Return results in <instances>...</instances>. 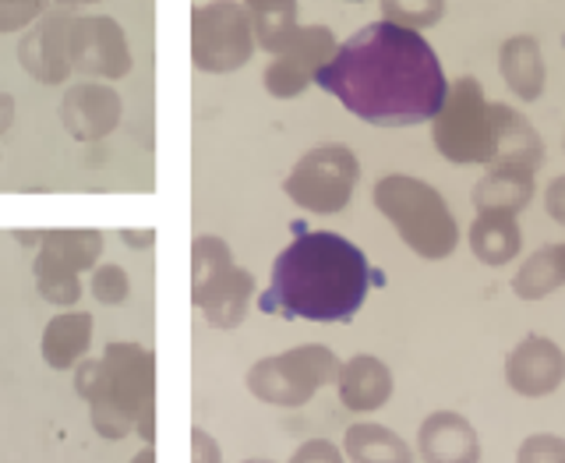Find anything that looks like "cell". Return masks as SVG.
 Wrapping results in <instances>:
<instances>
[{
  "label": "cell",
  "mask_w": 565,
  "mask_h": 463,
  "mask_svg": "<svg viewBox=\"0 0 565 463\" xmlns=\"http://www.w3.org/2000/svg\"><path fill=\"white\" fill-rule=\"evenodd\" d=\"M343 453L350 463H414L411 446L385 424H350L343 439Z\"/></svg>",
  "instance_id": "cell-22"
},
{
  "label": "cell",
  "mask_w": 565,
  "mask_h": 463,
  "mask_svg": "<svg viewBox=\"0 0 565 463\" xmlns=\"http://www.w3.org/2000/svg\"><path fill=\"white\" fill-rule=\"evenodd\" d=\"M424 463H481V439L473 424L456 411H435L417 432Z\"/></svg>",
  "instance_id": "cell-15"
},
{
  "label": "cell",
  "mask_w": 565,
  "mask_h": 463,
  "mask_svg": "<svg viewBox=\"0 0 565 463\" xmlns=\"http://www.w3.org/2000/svg\"><path fill=\"white\" fill-rule=\"evenodd\" d=\"M71 25H75V14L57 8L46 11L40 22H35L22 43H18V61L29 71L35 82L43 85H61L71 71Z\"/></svg>",
  "instance_id": "cell-12"
},
{
  "label": "cell",
  "mask_w": 565,
  "mask_h": 463,
  "mask_svg": "<svg viewBox=\"0 0 565 463\" xmlns=\"http://www.w3.org/2000/svg\"><path fill=\"white\" fill-rule=\"evenodd\" d=\"M252 11L255 43L269 53H282L297 35V0H244Z\"/></svg>",
  "instance_id": "cell-23"
},
{
  "label": "cell",
  "mask_w": 565,
  "mask_h": 463,
  "mask_svg": "<svg viewBox=\"0 0 565 463\" xmlns=\"http://www.w3.org/2000/svg\"><path fill=\"white\" fill-rule=\"evenodd\" d=\"M340 358L322 344H305L294 350L262 358L247 371L252 397L273 407H305L322 386L340 379Z\"/></svg>",
  "instance_id": "cell-7"
},
{
  "label": "cell",
  "mask_w": 565,
  "mask_h": 463,
  "mask_svg": "<svg viewBox=\"0 0 565 463\" xmlns=\"http://www.w3.org/2000/svg\"><path fill=\"white\" fill-rule=\"evenodd\" d=\"M75 389L103 439H156V358L138 344H110L103 358L78 361Z\"/></svg>",
  "instance_id": "cell-3"
},
{
  "label": "cell",
  "mask_w": 565,
  "mask_h": 463,
  "mask_svg": "<svg viewBox=\"0 0 565 463\" xmlns=\"http://www.w3.org/2000/svg\"><path fill=\"white\" fill-rule=\"evenodd\" d=\"M315 82L353 117L379 128H414L435 120L449 96L438 53L417 29L371 22L335 46Z\"/></svg>",
  "instance_id": "cell-1"
},
{
  "label": "cell",
  "mask_w": 565,
  "mask_h": 463,
  "mask_svg": "<svg viewBox=\"0 0 565 463\" xmlns=\"http://www.w3.org/2000/svg\"><path fill=\"white\" fill-rule=\"evenodd\" d=\"M544 209H547V217H552L555 223L565 227V177H555V181L547 185V191H544Z\"/></svg>",
  "instance_id": "cell-33"
},
{
  "label": "cell",
  "mask_w": 565,
  "mask_h": 463,
  "mask_svg": "<svg viewBox=\"0 0 565 463\" xmlns=\"http://www.w3.org/2000/svg\"><path fill=\"white\" fill-rule=\"evenodd\" d=\"M290 463H347V460L329 439H308L305 446L290 456Z\"/></svg>",
  "instance_id": "cell-31"
},
{
  "label": "cell",
  "mask_w": 565,
  "mask_h": 463,
  "mask_svg": "<svg viewBox=\"0 0 565 463\" xmlns=\"http://www.w3.org/2000/svg\"><path fill=\"white\" fill-rule=\"evenodd\" d=\"M120 241L131 244V248H152L156 244V234H152V230H124Z\"/></svg>",
  "instance_id": "cell-34"
},
{
  "label": "cell",
  "mask_w": 565,
  "mask_h": 463,
  "mask_svg": "<svg viewBox=\"0 0 565 463\" xmlns=\"http://www.w3.org/2000/svg\"><path fill=\"white\" fill-rule=\"evenodd\" d=\"M516 463H565V439L530 435L516 453Z\"/></svg>",
  "instance_id": "cell-30"
},
{
  "label": "cell",
  "mask_w": 565,
  "mask_h": 463,
  "mask_svg": "<svg viewBox=\"0 0 565 463\" xmlns=\"http://www.w3.org/2000/svg\"><path fill=\"white\" fill-rule=\"evenodd\" d=\"M505 382L512 393L541 400L565 382V354L547 336H526L505 358Z\"/></svg>",
  "instance_id": "cell-13"
},
{
  "label": "cell",
  "mask_w": 565,
  "mask_h": 463,
  "mask_svg": "<svg viewBox=\"0 0 565 463\" xmlns=\"http://www.w3.org/2000/svg\"><path fill=\"white\" fill-rule=\"evenodd\" d=\"M353 4H358V0H353Z\"/></svg>",
  "instance_id": "cell-40"
},
{
  "label": "cell",
  "mask_w": 565,
  "mask_h": 463,
  "mask_svg": "<svg viewBox=\"0 0 565 463\" xmlns=\"http://www.w3.org/2000/svg\"><path fill=\"white\" fill-rule=\"evenodd\" d=\"M562 283H565L562 244H547L520 265V273L512 276V291H516V297H523V301H541L552 291H558Z\"/></svg>",
  "instance_id": "cell-24"
},
{
  "label": "cell",
  "mask_w": 565,
  "mask_h": 463,
  "mask_svg": "<svg viewBox=\"0 0 565 463\" xmlns=\"http://www.w3.org/2000/svg\"><path fill=\"white\" fill-rule=\"evenodd\" d=\"M562 255H565V244H562Z\"/></svg>",
  "instance_id": "cell-39"
},
{
  "label": "cell",
  "mask_w": 565,
  "mask_h": 463,
  "mask_svg": "<svg viewBox=\"0 0 565 463\" xmlns=\"http://www.w3.org/2000/svg\"><path fill=\"white\" fill-rule=\"evenodd\" d=\"M57 8H64V11H75V8H85V4H96V0H53Z\"/></svg>",
  "instance_id": "cell-36"
},
{
  "label": "cell",
  "mask_w": 565,
  "mask_h": 463,
  "mask_svg": "<svg viewBox=\"0 0 565 463\" xmlns=\"http://www.w3.org/2000/svg\"><path fill=\"white\" fill-rule=\"evenodd\" d=\"M88 344H93V315L64 312L57 318H50L43 329V361L53 371H67L85 358Z\"/></svg>",
  "instance_id": "cell-19"
},
{
  "label": "cell",
  "mask_w": 565,
  "mask_h": 463,
  "mask_svg": "<svg viewBox=\"0 0 565 463\" xmlns=\"http://www.w3.org/2000/svg\"><path fill=\"white\" fill-rule=\"evenodd\" d=\"M255 53L252 11L234 0L202 4L191 14V61L205 75H230Z\"/></svg>",
  "instance_id": "cell-9"
},
{
  "label": "cell",
  "mask_w": 565,
  "mask_h": 463,
  "mask_svg": "<svg viewBox=\"0 0 565 463\" xmlns=\"http://www.w3.org/2000/svg\"><path fill=\"white\" fill-rule=\"evenodd\" d=\"M244 463H273V460H244Z\"/></svg>",
  "instance_id": "cell-38"
},
{
  "label": "cell",
  "mask_w": 565,
  "mask_h": 463,
  "mask_svg": "<svg viewBox=\"0 0 565 463\" xmlns=\"http://www.w3.org/2000/svg\"><path fill=\"white\" fill-rule=\"evenodd\" d=\"M520 248L523 234L516 217H509V212H477L470 227V252L484 265H505L520 255Z\"/></svg>",
  "instance_id": "cell-21"
},
{
  "label": "cell",
  "mask_w": 565,
  "mask_h": 463,
  "mask_svg": "<svg viewBox=\"0 0 565 463\" xmlns=\"http://www.w3.org/2000/svg\"><path fill=\"white\" fill-rule=\"evenodd\" d=\"M385 22L403 29H431L446 14V0H382Z\"/></svg>",
  "instance_id": "cell-27"
},
{
  "label": "cell",
  "mask_w": 565,
  "mask_h": 463,
  "mask_svg": "<svg viewBox=\"0 0 565 463\" xmlns=\"http://www.w3.org/2000/svg\"><path fill=\"white\" fill-rule=\"evenodd\" d=\"M11 120H14V99L8 93H0V135L11 128Z\"/></svg>",
  "instance_id": "cell-35"
},
{
  "label": "cell",
  "mask_w": 565,
  "mask_h": 463,
  "mask_svg": "<svg viewBox=\"0 0 565 463\" xmlns=\"http://www.w3.org/2000/svg\"><path fill=\"white\" fill-rule=\"evenodd\" d=\"M120 114H124L120 96L103 82H78L61 99V120L67 135L78 141L106 138L120 124Z\"/></svg>",
  "instance_id": "cell-14"
},
{
  "label": "cell",
  "mask_w": 565,
  "mask_h": 463,
  "mask_svg": "<svg viewBox=\"0 0 565 463\" xmlns=\"http://www.w3.org/2000/svg\"><path fill=\"white\" fill-rule=\"evenodd\" d=\"M88 287H93V297L99 301V305H124L128 294H131V280H128V273L120 270V265L106 262V265H96V270H93Z\"/></svg>",
  "instance_id": "cell-28"
},
{
  "label": "cell",
  "mask_w": 565,
  "mask_h": 463,
  "mask_svg": "<svg viewBox=\"0 0 565 463\" xmlns=\"http://www.w3.org/2000/svg\"><path fill=\"white\" fill-rule=\"evenodd\" d=\"M40 248H50L57 259L85 273L96 270V262L103 255V234L99 230H46V234H40Z\"/></svg>",
  "instance_id": "cell-26"
},
{
  "label": "cell",
  "mask_w": 565,
  "mask_h": 463,
  "mask_svg": "<svg viewBox=\"0 0 565 463\" xmlns=\"http://www.w3.org/2000/svg\"><path fill=\"white\" fill-rule=\"evenodd\" d=\"M255 276L234 265L223 238H194L191 244V301L212 329H237L247 318Z\"/></svg>",
  "instance_id": "cell-5"
},
{
  "label": "cell",
  "mask_w": 565,
  "mask_h": 463,
  "mask_svg": "<svg viewBox=\"0 0 565 463\" xmlns=\"http://www.w3.org/2000/svg\"><path fill=\"white\" fill-rule=\"evenodd\" d=\"M361 181V164L343 141H322L297 159L294 170L282 181V191L290 194L294 206H305L308 212H343L350 206V194Z\"/></svg>",
  "instance_id": "cell-8"
},
{
  "label": "cell",
  "mask_w": 565,
  "mask_h": 463,
  "mask_svg": "<svg viewBox=\"0 0 565 463\" xmlns=\"http://www.w3.org/2000/svg\"><path fill=\"white\" fill-rule=\"evenodd\" d=\"M131 463H156V450H152V446H141V450L135 453Z\"/></svg>",
  "instance_id": "cell-37"
},
{
  "label": "cell",
  "mask_w": 565,
  "mask_h": 463,
  "mask_svg": "<svg viewBox=\"0 0 565 463\" xmlns=\"http://www.w3.org/2000/svg\"><path fill=\"white\" fill-rule=\"evenodd\" d=\"M46 14V0H0V32H18Z\"/></svg>",
  "instance_id": "cell-29"
},
{
  "label": "cell",
  "mask_w": 565,
  "mask_h": 463,
  "mask_svg": "<svg viewBox=\"0 0 565 463\" xmlns=\"http://www.w3.org/2000/svg\"><path fill=\"white\" fill-rule=\"evenodd\" d=\"M375 283L382 287L385 276L371 270L358 244L332 230H305L297 223V238L279 252L258 308L287 323H350Z\"/></svg>",
  "instance_id": "cell-2"
},
{
  "label": "cell",
  "mask_w": 565,
  "mask_h": 463,
  "mask_svg": "<svg viewBox=\"0 0 565 463\" xmlns=\"http://www.w3.org/2000/svg\"><path fill=\"white\" fill-rule=\"evenodd\" d=\"M499 67L505 85L520 99L534 103L544 93V61H541V43L534 35H509L499 50Z\"/></svg>",
  "instance_id": "cell-20"
},
{
  "label": "cell",
  "mask_w": 565,
  "mask_h": 463,
  "mask_svg": "<svg viewBox=\"0 0 565 463\" xmlns=\"http://www.w3.org/2000/svg\"><path fill=\"white\" fill-rule=\"evenodd\" d=\"M32 273H35V287H40V297L50 301V305L67 308L75 305L82 297V280L75 265H67L64 259H57L50 248H40V255L32 262Z\"/></svg>",
  "instance_id": "cell-25"
},
{
  "label": "cell",
  "mask_w": 565,
  "mask_h": 463,
  "mask_svg": "<svg viewBox=\"0 0 565 463\" xmlns=\"http://www.w3.org/2000/svg\"><path fill=\"white\" fill-rule=\"evenodd\" d=\"M335 386H340V403L347 411H379L393 397V371L371 354H358L340 368Z\"/></svg>",
  "instance_id": "cell-16"
},
{
  "label": "cell",
  "mask_w": 565,
  "mask_h": 463,
  "mask_svg": "<svg viewBox=\"0 0 565 463\" xmlns=\"http://www.w3.org/2000/svg\"><path fill=\"white\" fill-rule=\"evenodd\" d=\"M494 131H499V152L488 167H520L534 173L544 164V141L530 128V120L505 103H491Z\"/></svg>",
  "instance_id": "cell-17"
},
{
  "label": "cell",
  "mask_w": 565,
  "mask_h": 463,
  "mask_svg": "<svg viewBox=\"0 0 565 463\" xmlns=\"http://www.w3.org/2000/svg\"><path fill=\"white\" fill-rule=\"evenodd\" d=\"M534 199V173L520 167H488L473 188L477 212H509L516 217Z\"/></svg>",
  "instance_id": "cell-18"
},
{
  "label": "cell",
  "mask_w": 565,
  "mask_h": 463,
  "mask_svg": "<svg viewBox=\"0 0 565 463\" xmlns=\"http://www.w3.org/2000/svg\"><path fill=\"white\" fill-rule=\"evenodd\" d=\"M191 463H223V450L220 442L212 439L202 424H194L191 429Z\"/></svg>",
  "instance_id": "cell-32"
},
{
  "label": "cell",
  "mask_w": 565,
  "mask_h": 463,
  "mask_svg": "<svg viewBox=\"0 0 565 463\" xmlns=\"http://www.w3.org/2000/svg\"><path fill=\"white\" fill-rule=\"evenodd\" d=\"M431 141L449 164H491L499 152V131L481 82L463 75L449 85V96L431 120Z\"/></svg>",
  "instance_id": "cell-6"
},
{
  "label": "cell",
  "mask_w": 565,
  "mask_h": 463,
  "mask_svg": "<svg viewBox=\"0 0 565 463\" xmlns=\"http://www.w3.org/2000/svg\"><path fill=\"white\" fill-rule=\"evenodd\" d=\"M335 53V35L326 25H300L294 43L276 53V61L265 67L262 85L265 93H273L276 99H297L305 88L315 82V75L322 71Z\"/></svg>",
  "instance_id": "cell-10"
},
{
  "label": "cell",
  "mask_w": 565,
  "mask_h": 463,
  "mask_svg": "<svg viewBox=\"0 0 565 463\" xmlns=\"http://www.w3.org/2000/svg\"><path fill=\"white\" fill-rule=\"evenodd\" d=\"M375 209L396 227L403 244L417 252L420 259L438 262L449 259L459 244V227L446 199L431 188L417 181L411 173H388L375 185Z\"/></svg>",
  "instance_id": "cell-4"
},
{
  "label": "cell",
  "mask_w": 565,
  "mask_h": 463,
  "mask_svg": "<svg viewBox=\"0 0 565 463\" xmlns=\"http://www.w3.org/2000/svg\"><path fill=\"white\" fill-rule=\"evenodd\" d=\"M71 67L88 78H124L131 71V50L124 29L106 14L75 18L71 25Z\"/></svg>",
  "instance_id": "cell-11"
}]
</instances>
